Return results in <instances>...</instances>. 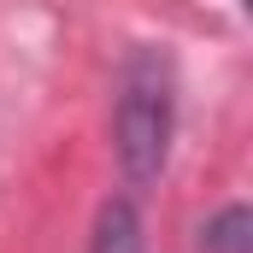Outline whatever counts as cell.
<instances>
[{"label": "cell", "mask_w": 253, "mask_h": 253, "mask_svg": "<svg viewBox=\"0 0 253 253\" xmlns=\"http://www.w3.org/2000/svg\"><path fill=\"white\" fill-rule=\"evenodd\" d=\"M177 135V65L159 47H135L118 71V100H112V153L129 189H147Z\"/></svg>", "instance_id": "cell-1"}, {"label": "cell", "mask_w": 253, "mask_h": 253, "mask_svg": "<svg viewBox=\"0 0 253 253\" xmlns=\"http://www.w3.org/2000/svg\"><path fill=\"white\" fill-rule=\"evenodd\" d=\"M200 236H206L200 242L206 253H248V206H224Z\"/></svg>", "instance_id": "cell-2"}]
</instances>
